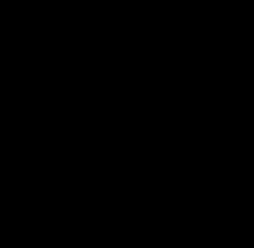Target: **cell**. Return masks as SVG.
<instances>
[]
</instances>
